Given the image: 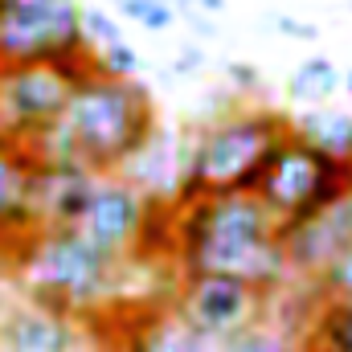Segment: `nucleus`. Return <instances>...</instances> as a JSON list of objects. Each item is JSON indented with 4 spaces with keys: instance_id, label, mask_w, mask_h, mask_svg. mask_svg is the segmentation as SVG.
Instances as JSON below:
<instances>
[{
    "instance_id": "obj_1",
    "label": "nucleus",
    "mask_w": 352,
    "mask_h": 352,
    "mask_svg": "<svg viewBox=\"0 0 352 352\" xmlns=\"http://www.w3.org/2000/svg\"><path fill=\"white\" fill-rule=\"evenodd\" d=\"M176 258L184 274H238L263 291L291 274L283 221L258 192H213L176 205Z\"/></svg>"
},
{
    "instance_id": "obj_2",
    "label": "nucleus",
    "mask_w": 352,
    "mask_h": 352,
    "mask_svg": "<svg viewBox=\"0 0 352 352\" xmlns=\"http://www.w3.org/2000/svg\"><path fill=\"white\" fill-rule=\"evenodd\" d=\"M152 94L135 78H111L90 70L78 78L70 107L54 131L33 140L37 156H74L94 173H123L156 135Z\"/></svg>"
},
{
    "instance_id": "obj_3",
    "label": "nucleus",
    "mask_w": 352,
    "mask_h": 352,
    "mask_svg": "<svg viewBox=\"0 0 352 352\" xmlns=\"http://www.w3.org/2000/svg\"><path fill=\"white\" fill-rule=\"evenodd\" d=\"M16 258H21L16 266L33 299H45L74 316H87L111 299L119 283V266H123V258L94 246L78 226L33 230L16 246Z\"/></svg>"
},
{
    "instance_id": "obj_4",
    "label": "nucleus",
    "mask_w": 352,
    "mask_h": 352,
    "mask_svg": "<svg viewBox=\"0 0 352 352\" xmlns=\"http://www.w3.org/2000/svg\"><path fill=\"white\" fill-rule=\"evenodd\" d=\"M287 131H291L287 115L258 111V107L213 119L188 152V176H184L180 201H197L213 192H254Z\"/></svg>"
},
{
    "instance_id": "obj_5",
    "label": "nucleus",
    "mask_w": 352,
    "mask_h": 352,
    "mask_svg": "<svg viewBox=\"0 0 352 352\" xmlns=\"http://www.w3.org/2000/svg\"><path fill=\"white\" fill-rule=\"evenodd\" d=\"M344 188H352V164L324 156L316 144L287 131V140L274 148V156L263 173V184L254 192L263 197L266 209L283 226H291V221L324 209L328 201H336Z\"/></svg>"
},
{
    "instance_id": "obj_6",
    "label": "nucleus",
    "mask_w": 352,
    "mask_h": 352,
    "mask_svg": "<svg viewBox=\"0 0 352 352\" xmlns=\"http://www.w3.org/2000/svg\"><path fill=\"white\" fill-rule=\"evenodd\" d=\"M82 74H90V54L78 62L0 66V131L25 144L54 131Z\"/></svg>"
},
{
    "instance_id": "obj_7",
    "label": "nucleus",
    "mask_w": 352,
    "mask_h": 352,
    "mask_svg": "<svg viewBox=\"0 0 352 352\" xmlns=\"http://www.w3.org/2000/svg\"><path fill=\"white\" fill-rule=\"evenodd\" d=\"M87 54L78 0H0V66L78 62Z\"/></svg>"
},
{
    "instance_id": "obj_8",
    "label": "nucleus",
    "mask_w": 352,
    "mask_h": 352,
    "mask_svg": "<svg viewBox=\"0 0 352 352\" xmlns=\"http://www.w3.org/2000/svg\"><path fill=\"white\" fill-rule=\"evenodd\" d=\"M156 197L144 192L135 180H127L123 173H102L94 192H90L82 217L74 221L94 246L111 250L115 258H127L144 246L152 217H156Z\"/></svg>"
},
{
    "instance_id": "obj_9",
    "label": "nucleus",
    "mask_w": 352,
    "mask_h": 352,
    "mask_svg": "<svg viewBox=\"0 0 352 352\" xmlns=\"http://www.w3.org/2000/svg\"><path fill=\"white\" fill-rule=\"evenodd\" d=\"M263 287H254L238 274H184L173 307L188 324H197L205 336L226 344L230 336H238L263 320Z\"/></svg>"
},
{
    "instance_id": "obj_10",
    "label": "nucleus",
    "mask_w": 352,
    "mask_h": 352,
    "mask_svg": "<svg viewBox=\"0 0 352 352\" xmlns=\"http://www.w3.org/2000/svg\"><path fill=\"white\" fill-rule=\"evenodd\" d=\"M283 246H287L291 274L316 278L340 250L352 246V188H344L324 209H316V213L283 226Z\"/></svg>"
},
{
    "instance_id": "obj_11",
    "label": "nucleus",
    "mask_w": 352,
    "mask_h": 352,
    "mask_svg": "<svg viewBox=\"0 0 352 352\" xmlns=\"http://www.w3.org/2000/svg\"><path fill=\"white\" fill-rule=\"evenodd\" d=\"M33 192H37V152L25 140L0 131V242L12 250L37 230L33 221Z\"/></svg>"
},
{
    "instance_id": "obj_12",
    "label": "nucleus",
    "mask_w": 352,
    "mask_h": 352,
    "mask_svg": "<svg viewBox=\"0 0 352 352\" xmlns=\"http://www.w3.org/2000/svg\"><path fill=\"white\" fill-rule=\"evenodd\" d=\"M0 352H78V320L45 299L8 303L0 324Z\"/></svg>"
},
{
    "instance_id": "obj_13",
    "label": "nucleus",
    "mask_w": 352,
    "mask_h": 352,
    "mask_svg": "<svg viewBox=\"0 0 352 352\" xmlns=\"http://www.w3.org/2000/svg\"><path fill=\"white\" fill-rule=\"evenodd\" d=\"M123 352H221V344L205 336L197 324H188L176 307H160V311H144L131 324Z\"/></svg>"
},
{
    "instance_id": "obj_14",
    "label": "nucleus",
    "mask_w": 352,
    "mask_h": 352,
    "mask_svg": "<svg viewBox=\"0 0 352 352\" xmlns=\"http://www.w3.org/2000/svg\"><path fill=\"white\" fill-rule=\"evenodd\" d=\"M291 131L303 135L307 144H316L324 156L352 164V115H344V111H307V115L291 119Z\"/></svg>"
},
{
    "instance_id": "obj_15",
    "label": "nucleus",
    "mask_w": 352,
    "mask_h": 352,
    "mask_svg": "<svg viewBox=\"0 0 352 352\" xmlns=\"http://www.w3.org/2000/svg\"><path fill=\"white\" fill-rule=\"evenodd\" d=\"M311 352H352V299H320L307 324Z\"/></svg>"
},
{
    "instance_id": "obj_16",
    "label": "nucleus",
    "mask_w": 352,
    "mask_h": 352,
    "mask_svg": "<svg viewBox=\"0 0 352 352\" xmlns=\"http://www.w3.org/2000/svg\"><path fill=\"white\" fill-rule=\"evenodd\" d=\"M344 87V74L336 70V62L332 58H307L291 78H287V94L295 98V102H324L328 94H336V90Z\"/></svg>"
},
{
    "instance_id": "obj_17",
    "label": "nucleus",
    "mask_w": 352,
    "mask_h": 352,
    "mask_svg": "<svg viewBox=\"0 0 352 352\" xmlns=\"http://www.w3.org/2000/svg\"><path fill=\"white\" fill-rule=\"evenodd\" d=\"M221 352H311L307 349V336H295V332H287V328H278V324H250L246 332H238V336H230Z\"/></svg>"
},
{
    "instance_id": "obj_18",
    "label": "nucleus",
    "mask_w": 352,
    "mask_h": 352,
    "mask_svg": "<svg viewBox=\"0 0 352 352\" xmlns=\"http://www.w3.org/2000/svg\"><path fill=\"white\" fill-rule=\"evenodd\" d=\"M111 4L119 8V16H127L131 25H140L148 33L173 29L176 16H180V8H176L173 0H111Z\"/></svg>"
},
{
    "instance_id": "obj_19",
    "label": "nucleus",
    "mask_w": 352,
    "mask_h": 352,
    "mask_svg": "<svg viewBox=\"0 0 352 352\" xmlns=\"http://www.w3.org/2000/svg\"><path fill=\"white\" fill-rule=\"evenodd\" d=\"M90 70L111 74V78H135V74L144 70V58H140L127 41H115V45L90 50Z\"/></svg>"
},
{
    "instance_id": "obj_20",
    "label": "nucleus",
    "mask_w": 352,
    "mask_h": 352,
    "mask_svg": "<svg viewBox=\"0 0 352 352\" xmlns=\"http://www.w3.org/2000/svg\"><path fill=\"white\" fill-rule=\"evenodd\" d=\"M320 299H352V246L340 250L316 278H307Z\"/></svg>"
},
{
    "instance_id": "obj_21",
    "label": "nucleus",
    "mask_w": 352,
    "mask_h": 352,
    "mask_svg": "<svg viewBox=\"0 0 352 352\" xmlns=\"http://www.w3.org/2000/svg\"><path fill=\"white\" fill-rule=\"evenodd\" d=\"M82 37H87L90 50H98V45H115V41H127L123 29H119V21H115L111 12L94 8V4L82 8Z\"/></svg>"
},
{
    "instance_id": "obj_22",
    "label": "nucleus",
    "mask_w": 352,
    "mask_h": 352,
    "mask_svg": "<svg viewBox=\"0 0 352 352\" xmlns=\"http://www.w3.org/2000/svg\"><path fill=\"white\" fill-rule=\"evenodd\" d=\"M270 29L283 33V37H291V41H316L320 37V29L311 21H299V16H287V12H274L270 16Z\"/></svg>"
},
{
    "instance_id": "obj_23",
    "label": "nucleus",
    "mask_w": 352,
    "mask_h": 352,
    "mask_svg": "<svg viewBox=\"0 0 352 352\" xmlns=\"http://www.w3.org/2000/svg\"><path fill=\"white\" fill-rule=\"evenodd\" d=\"M226 70H230V78H234L242 90H254V87H258V70H254V66H238V62H230Z\"/></svg>"
},
{
    "instance_id": "obj_24",
    "label": "nucleus",
    "mask_w": 352,
    "mask_h": 352,
    "mask_svg": "<svg viewBox=\"0 0 352 352\" xmlns=\"http://www.w3.org/2000/svg\"><path fill=\"white\" fill-rule=\"evenodd\" d=\"M201 70V50H180V58L173 62V74H192Z\"/></svg>"
},
{
    "instance_id": "obj_25",
    "label": "nucleus",
    "mask_w": 352,
    "mask_h": 352,
    "mask_svg": "<svg viewBox=\"0 0 352 352\" xmlns=\"http://www.w3.org/2000/svg\"><path fill=\"white\" fill-rule=\"evenodd\" d=\"M4 316H8V303H4V295H0V324H4Z\"/></svg>"
},
{
    "instance_id": "obj_26",
    "label": "nucleus",
    "mask_w": 352,
    "mask_h": 352,
    "mask_svg": "<svg viewBox=\"0 0 352 352\" xmlns=\"http://www.w3.org/2000/svg\"><path fill=\"white\" fill-rule=\"evenodd\" d=\"M344 90H349V94H352V70H349V74H344Z\"/></svg>"
}]
</instances>
